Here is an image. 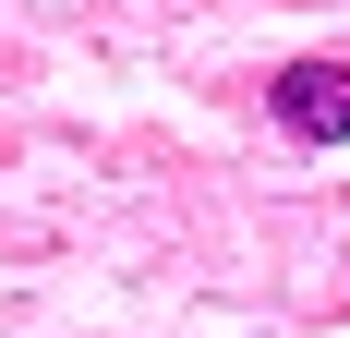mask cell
<instances>
[{"label":"cell","instance_id":"6da1fadb","mask_svg":"<svg viewBox=\"0 0 350 338\" xmlns=\"http://www.w3.org/2000/svg\"><path fill=\"white\" fill-rule=\"evenodd\" d=\"M266 121H278L290 145H350V61H278L266 73Z\"/></svg>","mask_w":350,"mask_h":338}]
</instances>
